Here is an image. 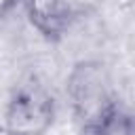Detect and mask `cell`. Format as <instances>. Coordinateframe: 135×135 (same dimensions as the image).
I'll list each match as a JSON object with an SVG mask.
<instances>
[{
	"label": "cell",
	"mask_w": 135,
	"mask_h": 135,
	"mask_svg": "<svg viewBox=\"0 0 135 135\" xmlns=\"http://www.w3.org/2000/svg\"><path fill=\"white\" fill-rule=\"evenodd\" d=\"M65 95L82 133L120 103L112 74L99 59H80L72 65L65 78Z\"/></svg>",
	"instance_id": "1"
},
{
	"label": "cell",
	"mask_w": 135,
	"mask_h": 135,
	"mask_svg": "<svg viewBox=\"0 0 135 135\" xmlns=\"http://www.w3.org/2000/svg\"><path fill=\"white\" fill-rule=\"evenodd\" d=\"M55 97L42 84L27 80L11 93L2 112V131L6 135H44L55 124Z\"/></svg>",
	"instance_id": "2"
},
{
	"label": "cell",
	"mask_w": 135,
	"mask_h": 135,
	"mask_svg": "<svg viewBox=\"0 0 135 135\" xmlns=\"http://www.w3.org/2000/svg\"><path fill=\"white\" fill-rule=\"evenodd\" d=\"M30 25L49 42H57L76 23L74 0H19Z\"/></svg>",
	"instance_id": "3"
},
{
	"label": "cell",
	"mask_w": 135,
	"mask_h": 135,
	"mask_svg": "<svg viewBox=\"0 0 135 135\" xmlns=\"http://www.w3.org/2000/svg\"><path fill=\"white\" fill-rule=\"evenodd\" d=\"M84 135H133L131 112L122 103H116L99 122L84 131Z\"/></svg>",
	"instance_id": "4"
},
{
	"label": "cell",
	"mask_w": 135,
	"mask_h": 135,
	"mask_svg": "<svg viewBox=\"0 0 135 135\" xmlns=\"http://www.w3.org/2000/svg\"><path fill=\"white\" fill-rule=\"evenodd\" d=\"M17 4H19V0H0V19L6 17Z\"/></svg>",
	"instance_id": "5"
}]
</instances>
